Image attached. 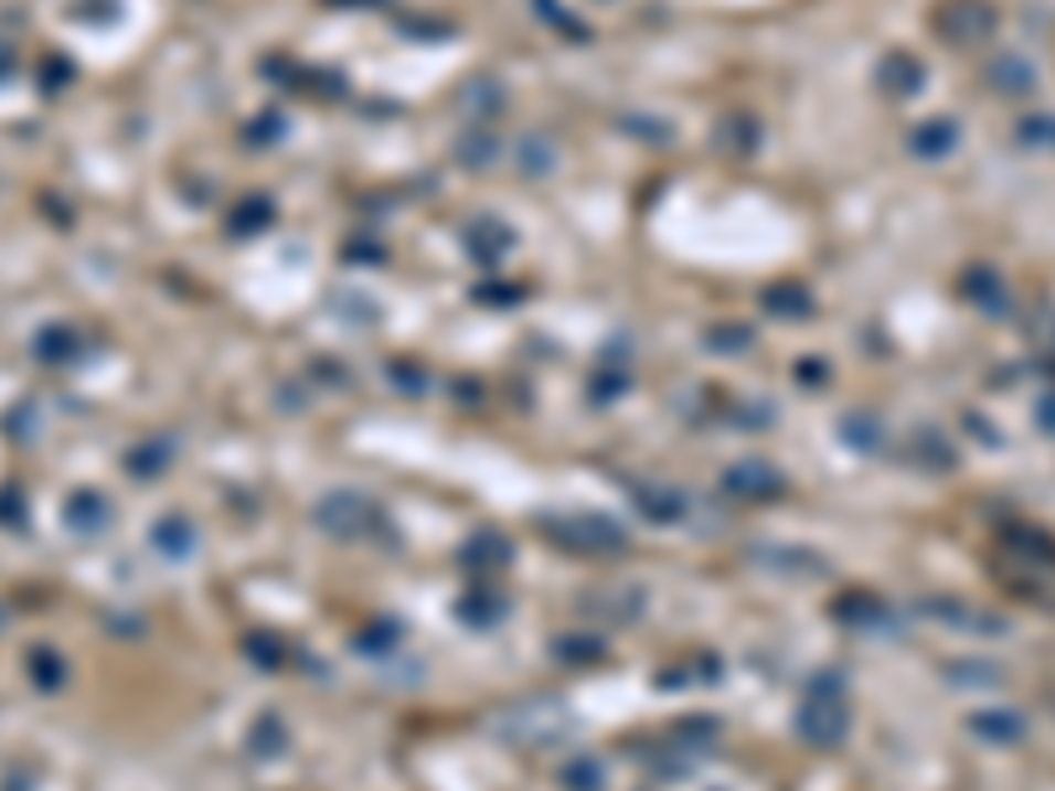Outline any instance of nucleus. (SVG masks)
Returning a JSON list of instances; mask_svg holds the SVG:
<instances>
[]
</instances>
